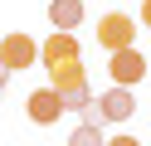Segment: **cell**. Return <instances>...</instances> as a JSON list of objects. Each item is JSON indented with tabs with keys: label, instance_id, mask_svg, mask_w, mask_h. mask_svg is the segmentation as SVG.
Segmentation results:
<instances>
[{
	"label": "cell",
	"instance_id": "cell-1",
	"mask_svg": "<svg viewBox=\"0 0 151 146\" xmlns=\"http://www.w3.org/2000/svg\"><path fill=\"white\" fill-rule=\"evenodd\" d=\"M49 83L63 93L68 112H88L93 88H88V68H83V58H63V63H54V68H49Z\"/></svg>",
	"mask_w": 151,
	"mask_h": 146
},
{
	"label": "cell",
	"instance_id": "cell-2",
	"mask_svg": "<svg viewBox=\"0 0 151 146\" xmlns=\"http://www.w3.org/2000/svg\"><path fill=\"white\" fill-rule=\"evenodd\" d=\"M132 112H137V97H132L127 83H112L102 97L88 102V122H127Z\"/></svg>",
	"mask_w": 151,
	"mask_h": 146
},
{
	"label": "cell",
	"instance_id": "cell-3",
	"mask_svg": "<svg viewBox=\"0 0 151 146\" xmlns=\"http://www.w3.org/2000/svg\"><path fill=\"white\" fill-rule=\"evenodd\" d=\"M132 39H137V19H132V15L112 10V15H102V19H98V44L107 49V54H112V49H127Z\"/></svg>",
	"mask_w": 151,
	"mask_h": 146
},
{
	"label": "cell",
	"instance_id": "cell-4",
	"mask_svg": "<svg viewBox=\"0 0 151 146\" xmlns=\"http://www.w3.org/2000/svg\"><path fill=\"white\" fill-rule=\"evenodd\" d=\"M63 107H68V102H63V93H59V88H39V93H29V102H24V112H29V122H39V127H49V122H59V117H63Z\"/></svg>",
	"mask_w": 151,
	"mask_h": 146
},
{
	"label": "cell",
	"instance_id": "cell-5",
	"mask_svg": "<svg viewBox=\"0 0 151 146\" xmlns=\"http://www.w3.org/2000/svg\"><path fill=\"white\" fill-rule=\"evenodd\" d=\"M107 73H112V83H141V78H146V58L137 54V49H112V58H107Z\"/></svg>",
	"mask_w": 151,
	"mask_h": 146
},
{
	"label": "cell",
	"instance_id": "cell-6",
	"mask_svg": "<svg viewBox=\"0 0 151 146\" xmlns=\"http://www.w3.org/2000/svg\"><path fill=\"white\" fill-rule=\"evenodd\" d=\"M0 58H5V63L20 73V68H29L34 58H39V44H34L29 34H20V29H15V34H5V39H0Z\"/></svg>",
	"mask_w": 151,
	"mask_h": 146
},
{
	"label": "cell",
	"instance_id": "cell-7",
	"mask_svg": "<svg viewBox=\"0 0 151 146\" xmlns=\"http://www.w3.org/2000/svg\"><path fill=\"white\" fill-rule=\"evenodd\" d=\"M39 58H44V68L63 63V58H83V54H78V39H73V29H54V34L39 44Z\"/></svg>",
	"mask_w": 151,
	"mask_h": 146
},
{
	"label": "cell",
	"instance_id": "cell-8",
	"mask_svg": "<svg viewBox=\"0 0 151 146\" xmlns=\"http://www.w3.org/2000/svg\"><path fill=\"white\" fill-rule=\"evenodd\" d=\"M49 24L54 29H78L83 24V0H49Z\"/></svg>",
	"mask_w": 151,
	"mask_h": 146
},
{
	"label": "cell",
	"instance_id": "cell-9",
	"mask_svg": "<svg viewBox=\"0 0 151 146\" xmlns=\"http://www.w3.org/2000/svg\"><path fill=\"white\" fill-rule=\"evenodd\" d=\"M73 141H78V146H98V122H88L78 136H73Z\"/></svg>",
	"mask_w": 151,
	"mask_h": 146
},
{
	"label": "cell",
	"instance_id": "cell-10",
	"mask_svg": "<svg viewBox=\"0 0 151 146\" xmlns=\"http://www.w3.org/2000/svg\"><path fill=\"white\" fill-rule=\"evenodd\" d=\"M10 73H15V68L5 63V58H0V93H5V83H10Z\"/></svg>",
	"mask_w": 151,
	"mask_h": 146
},
{
	"label": "cell",
	"instance_id": "cell-11",
	"mask_svg": "<svg viewBox=\"0 0 151 146\" xmlns=\"http://www.w3.org/2000/svg\"><path fill=\"white\" fill-rule=\"evenodd\" d=\"M141 24L151 29V0H141Z\"/></svg>",
	"mask_w": 151,
	"mask_h": 146
}]
</instances>
